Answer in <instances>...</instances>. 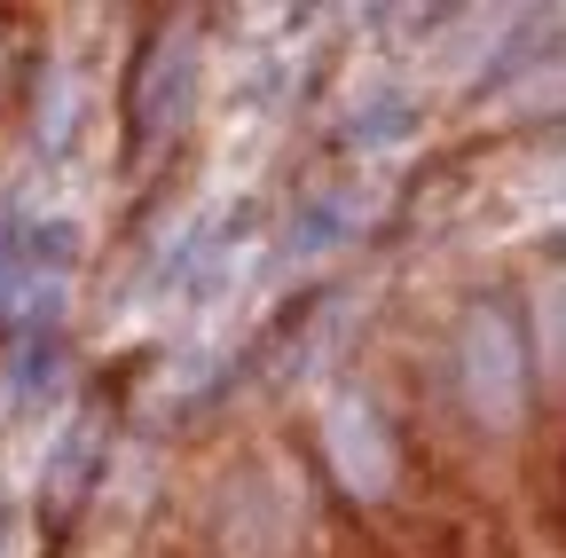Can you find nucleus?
<instances>
[{
    "mask_svg": "<svg viewBox=\"0 0 566 558\" xmlns=\"http://www.w3.org/2000/svg\"><path fill=\"white\" fill-rule=\"evenodd\" d=\"M71 110H80V80H71V63L55 55L40 72V103H32V134H40V158H55L71 143Z\"/></svg>",
    "mask_w": 566,
    "mask_h": 558,
    "instance_id": "423d86ee",
    "label": "nucleus"
},
{
    "mask_svg": "<svg viewBox=\"0 0 566 558\" xmlns=\"http://www.w3.org/2000/svg\"><path fill=\"white\" fill-rule=\"evenodd\" d=\"M551 197H558V204H566V158H558V173H551Z\"/></svg>",
    "mask_w": 566,
    "mask_h": 558,
    "instance_id": "9d476101",
    "label": "nucleus"
},
{
    "mask_svg": "<svg viewBox=\"0 0 566 558\" xmlns=\"http://www.w3.org/2000/svg\"><path fill=\"white\" fill-rule=\"evenodd\" d=\"M17 229H24V213H0V284H9V252H17Z\"/></svg>",
    "mask_w": 566,
    "mask_h": 558,
    "instance_id": "1a4fd4ad",
    "label": "nucleus"
},
{
    "mask_svg": "<svg viewBox=\"0 0 566 558\" xmlns=\"http://www.w3.org/2000/svg\"><path fill=\"white\" fill-rule=\"evenodd\" d=\"M95 449H103V433H71V441H63V464H55V480H48V512H55V519L80 504V487H87V472H95Z\"/></svg>",
    "mask_w": 566,
    "mask_h": 558,
    "instance_id": "0eeeda50",
    "label": "nucleus"
},
{
    "mask_svg": "<svg viewBox=\"0 0 566 558\" xmlns=\"http://www.w3.org/2000/svg\"><path fill=\"white\" fill-rule=\"evenodd\" d=\"M315 449H323V472L338 480V496H354V504H386L401 487V441L386 425V409L370 393H354V386H338L323 401Z\"/></svg>",
    "mask_w": 566,
    "mask_h": 558,
    "instance_id": "f03ea898",
    "label": "nucleus"
},
{
    "mask_svg": "<svg viewBox=\"0 0 566 558\" xmlns=\"http://www.w3.org/2000/svg\"><path fill=\"white\" fill-rule=\"evenodd\" d=\"M457 401L480 433H520L527 417V330L512 307L472 299L457 315Z\"/></svg>",
    "mask_w": 566,
    "mask_h": 558,
    "instance_id": "f257e3e1",
    "label": "nucleus"
},
{
    "mask_svg": "<svg viewBox=\"0 0 566 558\" xmlns=\"http://www.w3.org/2000/svg\"><path fill=\"white\" fill-rule=\"evenodd\" d=\"M527 355L551 386H566V260L535 267L527 284Z\"/></svg>",
    "mask_w": 566,
    "mask_h": 558,
    "instance_id": "39448f33",
    "label": "nucleus"
},
{
    "mask_svg": "<svg viewBox=\"0 0 566 558\" xmlns=\"http://www.w3.org/2000/svg\"><path fill=\"white\" fill-rule=\"evenodd\" d=\"M71 284V229L55 221H24L17 252H9V284H0V315H9L24 338H48V315Z\"/></svg>",
    "mask_w": 566,
    "mask_h": 558,
    "instance_id": "20e7f679",
    "label": "nucleus"
},
{
    "mask_svg": "<svg viewBox=\"0 0 566 558\" xmlns=\"http://www.w3.org/2000/svg\"><path fill=\"white\" fill-rule=\"evenodd\" d=\"M189 103H197V17H174L150 48H142V63H134V103H126V118H134V158L174 150Z\"/></svg>",
    "mask_w": 566,
    "mask_h": 558,
    "instance_id": "7ed1b4c3",
    "label": "nucleus"
},
{
    "mask_svg": "<svg viewBox=\"0 0 566 558\" xmlns=\"http://www.w3.org/2000/svg\"><path fill=\"white\" fill-rule=\"evenodd\" d=\"M354 134H409V103H378V110H363V118H354Z\"/></svg>",
    "mask_w": 566,
    "mask_h": 558,
    "instance_id": "6e6552de",
    "label": "nucleus"
}]
</instances>
